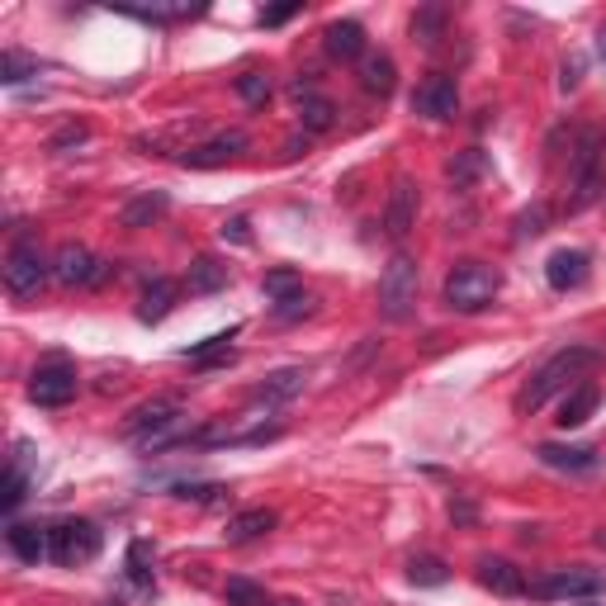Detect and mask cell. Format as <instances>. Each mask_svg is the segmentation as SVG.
<instances>
[{"label": "cell", "mask_w": 606, "mask_h": 606, "mask_svg": "<svg viewBox=\"0 0 606 606\" xmlns=\"http://www.w3.org/2000/svg\"><path fill=\"white\" fill-rule=\"evenodd\" d=\"M124 436L138 450H176V446H195L199 431H190V412L180 408V398L162 394V398H147V403H138L128 412Z\"/></svg>", "instance_id": "obj_1"}, {"label": "cell", "mask_w": 606, "mask_h": 606, "mask_svg": "<svg viewBox=\"0 0 606 606\" xmlns=\"http://www.w3.org/2000/svg\"><path fill=\"white\" fill-rule=\"evenodd\" d=\"M602 360L597 346H559L545 365L536 370L531 379L521 384V394H517V412H540L550 403L554 394H569L573 389V379H583L592 365Z\"/></svg>", "instance_id": "obj_2"}, {"label": "cell", "mask_w": 606, "mask_h": 606, "mask_svg": "<svg viewBox=\"0 0 606 606\" xmlns=\"http://www.w3.org/2000/svg\"><path fill=\"white\" fill-rule=\"evenodd\" d=\"M498 289H502L498 266H488V261H460V266L446 275L441 299H446L450 313L474 318V313H483V308H493Z\"/></svg>", "instance_id": "obj_3"}, {"label": "cell", "mask_w": 606, "mask_h": 606, "mask_svg": "<svg viewBox=\"0 0 606 606\" xmlns=\"http://www.w3.org/2000/svg\"><path fill=\"white\" fill-rule=\"evenodd\" d=\"M0 280H5V294L15 304H29L43 294V285L53 280V261L43 256L34 237H20L15 247L5 252V266H0Z\"/></svg>", "instance_id": "obj_4"}, {"label": "cell", "mask_w": 606, "mask_h": 606, "mask_svg": "<svg viewBox=\"0 0 606 606\" xmlns=\"http://www.w3.org/2000/svg\"><path fill=\"white\" fill-rule=\"evenodd\" d=\"M417 280H422L417 261H412L408 252H394L389 266H384V275H379V313L389 322L412 318V308H417Z\"/></svg>", "instance_id": "obj_5"}, {"label": "cell", "mask_w": 606, "mask_h": 606, "mask_svg": "<svg viewBox=\"0 0 606 606\" xmlns=\"http://www.w3.org/2000/svg\"><path fill=\"white\" fill-rule=\"evenodd\" d=\"M602 147H606V138L597 133V128H588V133L578 138V147H573V195H569V214H583L588 204L602 199V190H606Z\"/></svg>", "instance_id": "obj_6"}, {"label": "cell", "mask_w": 606, "mask_h": 606, "mask_svg": "<svg viewBox=\"0 0 606 606\" xmlns=\"http://www.w3.org/2000/svg\"><path fill=\"white\" fill-rule=\"evenodd\" d=\"M606 588V578L597 569H588V564H569V569H550L540 573L536 583H526V592H531L536 602H578V597H597V592Z\"/></svg>", "instance_id": "obj_7"}, {"label": "cell", "mask_w": 606, "mask_h": 606, "mask_svg": "<svg viewBox=\"0 0 606 606\" xmlns=\"http://www.w3.org/2000/svg\"><path fill=\"white\" fill-rule=\"evenodd\" d=\"M114 275L109 261H100L90 247H81V242H62L57 256H53V280L67 289H100L105 280Z\"/></svg>", "instance_id": "obj_8"}, {"label": "cell", "mask_w": 606, "mask_h": 606, "mask_svg": "<svg viewBox=\"0 0 606 606\" xmlns=\"http://www.w3.org/2000/svg\"><path fill=\"white\" fill-rule=\"evenodd\" d=\"M53 531V564H90L100 554V545H105V536H100L95 521L86 517H67V521H53L48 526Z\"/></svg>", "instance_id": "obj_9"}, {"label": "cell", "mask_w": 606, "mask_h": 606, "mask_svg": "<svg viewBox=\"0 0 606 606\" xmlns=\"http://www.w3.org/2000/svg\"><path fill=\"white\" fill-rule=\"evenodd\" d=\"M76 389H81V375H76V365L62 360V356L43 360V365L29 375V398L38 408H67L76 398Z\"/></svg>", "instance_id": "obj_10"}, {"label": "cell", "mask_w": 606, "mask_h": 606, "mask_svg": "<svg viewBox=\"0 0 606 606\" xmlns=\"http://www.w3.org/2000/svg\"><path fill=\"white\" fill-rule=\"evenodd\" d=\"M412 114H417V119H431V124L455 119V114H460V86H455V76L431 72L427 81H417V90H412Z\"/></svg>", "instance_id": "obj_11"}, {"label": "cell", "mask_w": 606, "mask_h": 606, "mask_svg": "<svg viewBox=\"0 0 606 606\" xmlns=\"http://www.w3.org/2000/svg\"><path fill=\"white\" fill-rule=\"evenodd\" d=\"M252 143H247V133H237V128H228V133H218L209 138V143H195V147H185V157H180V166H190V171H214V166H228L232 157H242Z\"/></svg>", "instance_id": "obj_12"}, {"label": "cell", "mask_w": 606, "mask_h": 606, "mask_svg": "<svg viewBox=\"0 0 606 606\" xmlns=\"http://www.w3.org/2000/svg\"><path fill=\"white\" fill-rule=\"evenodd\" d=\"M588 275H592V256L583 247H559L545 261V280H550V289H559V294L583 289Z\"/></svg>", "instance_id": "obj_13"}, {"label": "cell", "mask_w": 606, "mask_h": 606, "mask_svg": "<svg viewBox=\"0 0 606 606\" xmlns=\"http://www.w3.org/2000/svg\"><path fill=\"white\" fill-rule=\"evenodd\" d=\"M412 228H417V185L408 176H398L389 190V204H384V232L394 242H403Z\"/></svg>", "instance_id": "obj_14"}, {"label": "cell", "mask_w": 606, "mask_h": 606, "mask_svg": "<svg viewBox=\"0 0 606 606\" xmlns=\"http://www.w3.org/2000/svg\"><path fill=\"white\" fill-rule=\"evenodd\" d=\"M304 384H308V370H299V365L270 370V375H266V379L252 389V403L280 408V403H289V398H299V394H304Z\"/></svg>", "instance_id": "obj_15"}, {"label": "cell", "mask_w": 606, "mask_h": 606, "mask_svg": "<svg viewBox=\"0 0 606 606\" xmlns=\"http://www.w3.org/2000/svg\"><path fill=\"white\" fill-rule=\"evenodd\" d=\"M5 545L15 559L24 564H43V559H53V531L48 526H29V521H15L5 531Z\"/></svg>", "instance_id": "obj_16"}, {"label": "cell", "mask_w": 606, "mask_h": 606, "mask_svg": "<svg viewBox=\"0 0 606 606\" xmlns=\"http://www.w3.org/2000/svg\"><path fill=\"white\" fill-rule=\"evenodd\" d=\"M322 48H327V57H337V62H356V57L370 53L365 29H360L356 20H332L327 29H322Z\"/></svg>", "instance_id": "obj_17"}, {"label": "cell", "mask_w": 606, "mask_h": 606, "mask_svg": "<svg viewBox=\"0 0 606 606\" xmlns=\"http://www.w3.org/2000/svg\"><path fill=\"white\" fill-rule=\"evenodd\" d=\"M540 464H550V469H564V474H592L602 464V455L592 446H559V441H545L536 446Z\"/></svg>", "instance_id": "obj_18"}, {"label": "cell", "mask_w": 606, "mask_h": 606, "mask_svg": "<svg viewBox=\"0 0 606 606\" xmlns=\"http://www.w3.org/2000/svg\"><path fill=\"white\" fill-rule=\"evenodd\" d=\"M294 100H299V124L308 133H327V128L337 124V105H332L327 95H318L308 81H294Z\"/></svg>", "instance_id": "obj_19"}, {"label": "cell", "mask_w": 606, "mask_h": 606, "mask_svg": "<svg viewBox=\"0 0 606 606\" xmlns=\"http://www.w3.org/2000/svg\"><path fill=\"white\" fill-rule=\"evenodd\" d=\"M597 403H602V389H597L592 379H583V384H573V389L564 394L559 417H554V422H559L564 431H578V427H583V422L592 417V412H597Z\"/></svg>", "instance_id": "obj_20"}, {"label": "cell", "mask_w": 606, "mask_h": 606, "mask_svg": "<svg viewBox=\"0 0 606 606\" xmlns=\"http://www.w3.org/2000/svg\"><path fill=\"white\" fill-rule=\"evenodd\" d=\"M479 583L488 592H498V597H521L526 592V578L512 559H498V554H483L479 559Z\"/></svg>", "instance_id": "obj_21"}, {"label": "cell", "mask_w": 606, "mask_h": 606, "mask_svg": "<svg viewBox=\"0 0 606 606\" xmlns=\"http://www.w3.org/2000/svg\"><path fill=\"white\" fill-rule=\"evenodd\" d=\"M275 521L280 517L270 507H247V512H237V517H228L223 540H228V545H252V540H261V536L275 531Z\"/></svg>", "instance_id": "obj_22"}, {"label": "cell", "mask_w": 606, "mask_h": 606, "mask_svg": "<svg viewBox=\"0 0 606 606\" xmlns=\"http://www.w3.org/2000/svg\"><path fill=\"white\" fill-rule=\"evenodd\" d=\"M166 209H171V195H166V190H143V195H133L119 209V223L138 232V228H152L157 218H166Z\"/></svg>", "instance_id": "obj_23"}, {"label": "cell", "mask_w": 606, "mask_h": 606, "mask_svg": "<svg viewBox=\"0 0 606 606\" xmlns=\"http://www.w3.org/2000/svg\"><path fill=\"white\" fill-rule=\"evenodd\" d=\"M360 86H365V95H379L389 100L394 86H398V67L389 53H365L360 57Z\"/></svg>", "instance_id": "obj_24"}, {"label": "cell", "mask_w": 606, "mask_h": 606, "mask_svg": "<svg viewBox=\"0 0 606 606\" xmlns=\"http://www.w3.org/2000/svg\"><path fill=\"white\" fill-rule=\"evenodd\" d=\"M176 294H180L176 280H166V275L147 280L143 299H138V318H143L147 327H152V322H166V318H171V308H176Z\"/></svg>", "instance_id": "obj_25"}, {"label": "cell", "mask_w": 606, "mask_h": 606, "mask_svg": "<svg viewBox=\"0 0 606 606\" xmlns=\"http://www.w3.org/2000/svg\"><path fill=\"white\" fill-rule=\"evenodd\" d=\"M232 341H237V327L214 332V337H204V341H195V346H185V351H180V360H190V365H204V370L228 365V360H232Z\"/></svg>", "instance_id": "obj_26"}, {"label": "cell", "mask_w": 606, "mask_h": 606, "mask_svg": "<svg viewBox=\"0 0 606 606\" xmlns=\"http://www.w3.org/2000/svg\"><path fill=\"white\" fill-rule=\"evenodd\" d=\"M228 285V266L218 261V256H195L185 270V289L190 294H218Z\"/></svg>", "instance_id": "obj_27"}, {"label": "cell", "mask_w": 606, "mask_h": 606, "mask_svg": "<svg viewBox=\"0 0 606 606\" xmlns=\"http://www.w3.org/2000/svg\"><path fill=\"white\" fill-rule=\"evenodd\" d=\"M408 583L412 588H446L450 583V569L441 554H412L408 559Z\"/></svg>", "instance_id": "obj_28"}, {"label": "cell", "mask_w": 606, "mask_h": 606, "mask_svg": "<svg viewBox=\"0 0 606 606\" xmlns=\"http://www.w3.org/2000/svg\"><path fill=\"white\" fill-rule=\"evenodd\" d=\"M446 5H422L417 15H412V38H417L422 48H436L446 38Z\"/></svg>", "instance_id": "obj_29"}, {"label": "cell", "mask_w": 606, "mask_h": 606, "mask_svg": "<svg viewBox=\"0 0 606 606\" xmlns=\"http://www.w3.org/2000/svg\"><path fill=\"white\" fill-rule=\"evenodd\" d=\"M38 72H43V62L20 53V48H5V53H0V81L5 86H20V81H29V76H38Z\"/></svg>", "instance_id": "obj_30"}, {"label": "cell", "mask_w": 606, "mask_h": 606, "mask_svg": "<svg viewBox=\"0 0 606 606\" xmlns=\"http://www.w3.org/2000/svg\"><path fill=\"white\" fill-rule=\"evenodd\" d=\"M261 289H266V299H270V304H280V299H289V294H299V289H304V280H299V270L275 266V270H266Z\"/></svg>", "instance_id": "obj_31"}, {"label": "cell", "mask_w": 606, "mask_h": 606, "mask_svg": "<svg viewBox=\"0 0 606 606\" xmlns=\"http://www.w3.org/2000/svg\"><path fill=\"white\" fill-rule=\"evenodd\" d=\"M237 95H242V105L261 109L266 100L275 95V81H270L266 72H242V76H237Z\"/></svg>", "instance_id": "obj_32"}, {"label": "cell", "mask_w": 606, "mask_h": 606, "mask_svg": "<svg viewBox=\"0 0 606 606\" xmlns=\"http://www.w3.org/2000/svg\"><path fill=\"white\" fill-rule=\"evenodd\" d=\"M313 313H318V299L308 289L289 294V299H280V304H270V318H275V322H304V318H313Z\"/></svg>", "instance_id": "obj_33"}, {"label": "cell", "mask_w": 606, "mask_h": 606, "mask_svg": "<svg viewBox=\"0 0 606 606\" xmlns=\"http://www.w3.org/2000/svg\"><path fill=\"white\" fill-rule=\"evenodd\" d=\"M128 583L152 592V545L147 540H133V545H128Z\"/></svg>", "instance_id": "obj_34"}, {"label": "cell", "mask_w": 606, "mask_h": 606, "mask_svg": "<svg viewBox=\"0 0 606 606\" xmlns=\"http://www.w3.org/2000/svg\"><path fill=\"white\" fill-rule=\"evenodd\" d=\"M223 602L228 606H270L266 588L252 583V578H228V583H223Z\"/></svg>", "instance_id": "obj_35"}, {"label": "cell", "mask_w": 606, "mask_h": 606, "mask_svg": "<svg viewBox=\"0 0 606 606\" xmlns=\"http://www.w3.org/2000/svg\"><path fill=\"white\" fill-rule=\"evenodd\" d=\"M24 498H29V474H24V464H20V455H15V460L5 464V498H0V507L15 512Z\"/></svg>", "instance_id": "obj_36"}, {"label": "cell", "mask_w": 606, "mask_h": 606, "mask_svg": "<svg viewBox=\"0 0 606 606\" xmlns=\"http://www.w3.org/2000/svg\"><path fill=\"white\" fill-rule=\"evenodd\" d=\"M446 171H450V180H455V185H460V190H469V185H474V180H479V176H483V152H479V147H469V152H460V157H455V162H450V166H446Z\"/></svg>", "instance_id": "obj_37"}, {"label": "cell", "mask_w": 606, "mask_h": 606, "mask_svg": "<svg viewBox=\"0 0 606 606\" xmlns=\"http://www.w3.org/2000/svg\"><path fill=\"white\" fill-rule=\"evenodd\" d=\"M86 138H90V128H86V124H67V128H57V133L48 138V152H72V147H86Z\"/></svg>", "instance_id": "obj_38"}, {"label": "cell", "mask_w": 606, "mask_h": 606, "mask_svg": "<svg viewBox=\"0 0 606 606\" xmlns=\"http://www.w3.org/2000/svg\"><path fill=\"white\" fill-rule=\"evenodd\" d=\"M545 223H550V209H545V204H531V209L517 214V237H540Z\"/></svg>", "instance_id": "obj_39"}, {"label": "cell", "mask_w": 606, "mask_h": 606, "mask_svg": "<svg viewBox=\"0 0 606 606\" xmlns=\"http://www.w3.org/2000/svg\"><path fill=\"white\" fill-rule=\"evenodd\" d=\"M171 493L185 498V502H218V498H223V488H218V483H176Z\"/></svg>", "instance_id": "obj_40"}, {"label": "cell", "mask_w": 606, "mask_h": 606, "mask_svg": "<svg viewBox=\"0 0 606 606\" xmlns=\"http://www.w3.org/2000/svg\"><path fill=\"white\" fill-rule=\"evenodd\" d=\"M299 15V0H285V5H270V10H261V29H275V24H285V20H294Z\"/></svg>", "instance_id": "obj_41"}, {"label": "cell", "mask_w": 606, "mask_h": 606, "mask_svg": "<svg viewBox=\"0 0 606 606\" xmlns=\"http://www.w3.org/2000/svg\"><path fill=\"white\" fill-rule=\"evenodd\" d=\"M218 232H223V242H237V247H247V242H252V223H247V218H228V223L223 228H218Z\"/></svg>", "instance_id": "obj_42"}, {"label": "cell", "mask_w": 606, "mask_h": 606, "mask_svg": "<svg viewBox=\"0 0 606 606\" xmlns=\"http://www.w3.org/2000/svg\"><path fill=\"white\" fill-rule=\"evenodd\" d=\"M578 81H583V62L573 57V62H564V76H559V86H564V90H578Z\"/></svg>", "instance_id": "obj_43"}, {"label": "cell", "mask_w": 606, "mask_h": 606, "mask_svg": "<svg viewBox=\"0 0 606 606\" xmlns=\"http://www.w3.org/2000/svg\"><path fill=\"white\" fill-rule=\"evenodd\" d=\"M450 517H455V521H474V502L469 498H450Z\"/></svg>", "instance_id": "obj_44"}, {"label": "cell", "mask_w": 606, "mask_h": 606, "mask_svg": "<svg viewBox=\"0 0 606 606\" xmlns=\"http://www.w3.org/2000/svg\"><path fill=\"white\" fill-rule=\"evenodd\" d=\"M597 48H602V57H606V29H602V43Z\"/></svg>", "instance_id": "obj_45"}, {"label": "cell", "mask_w": 606, "mask_h": 606, "mask_svg": "<svg viewBox=\"0 0 606 606\" xmlns=\"http://www.w3.org/2000/svg\"><path fill=\"white\" fill-rule=\"evenodd\" d=\"M583 606H597V602H592V597H588V602H583Z\"/></svg>", "instance_id": "obj_46"}, {"label": "cell", "mask_w": 606, "mask_h": 606, "mask_svg": "<svg viewBox=\"0 0 606 606\" xmlns=\"http://www.w3.org/2000/svg\"><path fill=\"white\" fill-rule=\"evenodd\" d=\"M105 606H119V602H105Z\"/></svg>", "instance_id": "obj_47"}]
</instances>
